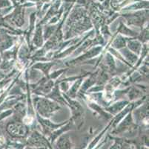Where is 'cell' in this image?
Returning a JSON list of instances; mask_svg holds the SVG:
<instances>
[{
    "label": "cell",
    "mask_w": 149,
    "mask_h": 149,
    "mask_svg": "<svg viewBox=\"0 0 149 149\" xmlns=\"http://www.w3.org/2000/svg\"><path fill=\"white\" fill-rule=\"evenodd\" d=\"M59 149H70V144L68 138L62 137L59 141H58Z\"/></svg>",
    "instance_id": "6da1fadb"
},
{
    "label": "cell",
    "mask_w": 149,
    "mask_h": 149,
    "mask_svg": "<svg viewBox=\"0 0 149 149\" xmlns=\"http://www.w3.org/2000/svg\"><path fill=\"white\" fill-rule=\"evenodd\" d=\"M122 148H123V146H122V145L120 144V143H116L110 149H122Z\"/></svg>",
    "instance_id": "7a4b0ae2"
},
{
    "label": "cell",
    "mask_w": 149,
    "mask_h": 149,
    "mask_svg": "<svg viewBox=\"0 0 149 149\" xmlns=\"http://www.w3.org/2000/svg\"><path fill=\"white\" fill-rule=\"evenodd\" d=\"M10 5L9 2L8 0H0V6H8Z\"/></svg>",
    "instance_id": "3957f363"
},
{
    "label": "cell",
    "mask_w": 149,
    "mask_h": 149,
    "mask_svg": "<svg viewBox=\"0 0 149 149\" xmlns=\"http://www.w3.org/2000/svg\"><path fill=\"white\" fill-rule=\"evenodd\" d=\"M25 149H37V148H25ZM41 149H42V148H41Z\"/></svg>",
    "instance_id": "277c9868"
},
{
    "label": "cell",
    "mask_w": 149,
    "mask_h": 149,
    "mask_svg": "<svg viewBox=\"0 0 149 149\" xmlns=\"http://www.w3.org/2000/svg\"><path fill=\"white\" fill-rule=\"evenodd\" d=\"M99 1H101V2H102V1H103V0H99Z\"/></svg>",
    "instance_id": "5b68a950"
}]
</instances>
